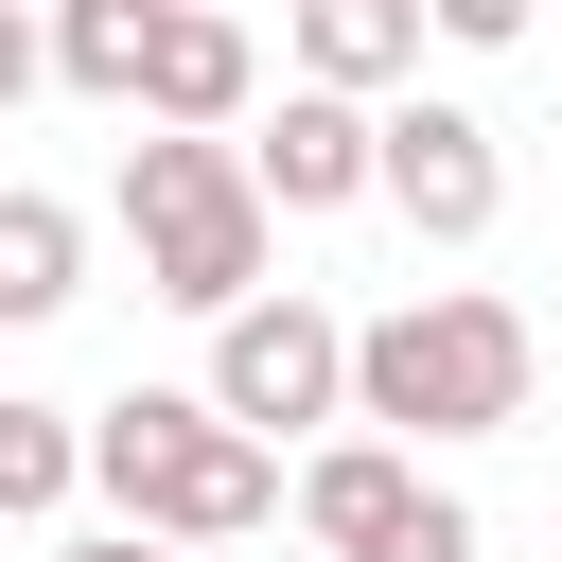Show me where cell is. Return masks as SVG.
Here are the masks:
<instances>
[{
    "instance_id": "obj_5",
    "label": "cell",
    "mask_w": 562,
    "mask_h": 562,
    "mask_svg": "<svg viewBox=\"0 0 562 562\" xmlns=\"http://www.w3.org/2000/svg\"><path fill=\"white\" fill-rule=\"evenodd\" d=\"M299 527H316L334 562H474V509H457L422 457H386V439H316Z\"/></svg>"
},
{
    "instance_id": "obj_2",
    "label": "cell",
    "mask_w": 562,
    "mask_h": 562,
    "mask_svg": "<svg viewBox=\"0 0 562 562\" xmlns=\"http://www.w3.org/2000/svg\"><path fill=\"white\" fill-rule=\"evenodd\" d=\"M88 492L123 509V544H246L263 509H281V457L263 439H228L211 422V386H123V404H88Z\"/></svg>"
},
{
    "instance_id": "obj_13",
    "label": "cell",
    "mask_w": 562,
    "mask_h": 562,
    "mask_svg": "<svg viewBox=\"0 0 562 562\" xmlns=\"http://www.w3.org/2000/svg\"><path fill=\"white\" fill-rule=\"evenodd\" d=\"M35 70H53V35H35V18H18V0H0V123H18V105H35Z\"/></svg>"
},
{
    "instance_id": "obj_7",
    "label": "cell",
    "mask_w": 562,
    "mask_h": 562,
    "mask_svg": "<svg viewBox=\"0 0 562 562\" xmlns=\"http://www.w3.org/2000/svg\"><path fill=\"white\" fill-rule=\"evenodd\" d=\"M246 193H263V211H351V193H386V105L281 88V123L246 140Z\"/></svg>"
},
{
    "instance_id": "obj_14",
    "label": "cell",
    "mask_w": 562,
    "mask_h": 562,
    "mask_svg": "<svg viewBox=\"0 0 562 562\" xmlns=\"http://www.w3.org/2000/svg\"><path fill=\"white\" fill-rule=\"evenodd\" d=\"M70 562H176V544H123V527H88V544H70Z\"/></svg>"
},
{
    "instance_id": "obj_8",
    "label": "cell",
    "mask_w": 562,
    "mask_h": 562,
    "mask_svg": "<svg viewBox=\"0 0 562 562\" xmlns=\"http://www.w3.org/2000/svg\"><path fill=\"white\" fill-rule=\"evenodd\" d=\"M246 88H263L246 18H211V0H158V53H140V140H228V123H246Z\"/></svg>"
},
{
    "instance_id": "obj_3",
    "label": "cell",
    "mask_w": 562,
    "mask_h": 562,
    "mask_svg": "<svg viewBox=\"0 0 562 562\" xmlns=\"http://www.w3.org/2000/svg\"><path fill=\"white\" fill-rule=\"evenodd\" d=\"M123 246H140V299H176V316L228 334L263 299L281 211L246 193V140H123Z\"/></svg>"
},
{
    "instance_id": "obj_1",
    "label": "cell",
    "mask_w": 562,
    "mask_h": 562,
    "mask_svg": "<svg viewBox=\"0 0 562 562\" xmlns=\"http://www.w3.org/2000/svg\"><path fill=\"white\" fill-rule=\"evenodd\" d=\"M527 369H544V334H527L509 299L439 281V299H386V316L351 334V422H369L386 457H422V439H509V422H527Z\"/></svg>"
},
{
    "instance_id": "obj_11",
    "label": "cell",
    "mask_w": 562,
    "mask_h": 562,
    "mask_svg": "<svg viewBox=\"0 0 562 562\" xmlns=\"http://www.w3.org/2000/svg\"><path fill=\"white\" fill-rule=\"evenodd\" d=\"M70 492H88V422H70V404H18V386H0V527H53Z\"/></svg>"
},
{
    "instance_id": "obj_10",
    "label": "cell",
    "mask_w": 562,
    "mask_h": 562,
    "mask_svg": "<svg viewBox=\"0 0 562 562\" xmlns=\"http://www.w3.org/2000/svg\"><path fill=\"white\" fill-rule=\"evenodd\" d=\"M70 299H88V211L70 193H0V334H35Z\"/></svg>"
},
{
    "instance_id": "obj_9",
    "label": "cell",
    "mask_w": 562,
    "mask_h": 562,
    "mask_svg": "<svg viewBox=\"0 0 562 562\" xmlns=\"http://www.w3.org/2000/svg\"><path fill=\"white\" fill-rule=\"evenodd\" d=\"M299 88H334V105L422 88V0H299Z\"/></svg>"
},
{
    "instance_id": "obj_4",
    "label": "cell",
    "mask_w": 562,
    "mask_h": 562,
    "mask_svg": "<svg viewBox=\"0 0 562 562\" xmlns=\"http://www.w3.org/2000/svg\"><path fill=\"white\" fill-rule=\"evenodd\" d=\"M211 422L228 439H299V422H351V316H316V299H246L228 334H211Z\"/></svg>"
},
{
    "instance_id": "obj_12",
    "label": "cell",
    "mask_w": 562,
    "mask_h": 562,
    "mask_svg": "<svg viewBox=\"0 0 562 562\" xmlns=\"http://www.w3.org/2000/svg\"><path fill=\"white\" fill-rule=\"evenodd\" d=\"M140 53H158V0H70V18H53V70H70L88 105H140Z\"/></svg>"
},
{
    "instance_id": "obj_6",
    "label": "cell",
    "mask_w": 562,
    "mask_h": 562,
    "mask_svg": "<svg viewBox=\"0 0 562 562\" xmlns=\"http://www.w3.org/2000/svg\"><path fill=\"white\" fill-rule=\"evenodd\" d=\"M386 211H404L422 246H474V228L509 211L492 123H474V105H439V88H404V105H386Z\"/></svg>"
}]
</instances>
